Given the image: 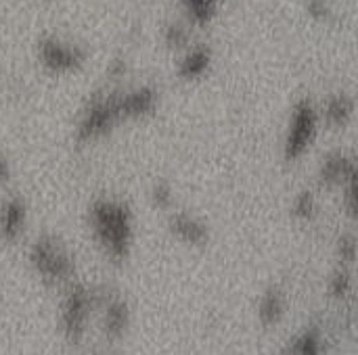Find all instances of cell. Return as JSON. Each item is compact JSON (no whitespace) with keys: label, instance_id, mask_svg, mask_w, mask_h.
<instances>
[{"label":"cell","instance_id":"10","mask_svg":"<svg viewBox=\"0 0 358 355\" xmlns=\"http://www.w3.org/2000/svg\"><path fill=\"white\" fill-rule=\"evenodd\" d=\"M283 314V299L277 293H268L262 303H260V318L264 324H273L281 318Z\"/></svg>","mask_w":358,"mask_h":355},{"label":"cell","instance_id":"16","mask_svg":"<svg viewBox=\"0 0 358 355\" xmlns=\"http://www.w3.org/2000/svg\"><path fill=\"white\" fill-rule=\"evenodd\" d=\"M187 6L191 8V13L197 17V19H208L210 17V13H212V8H214V4H212V0H187Z\"/></svg>","mask_w":358,"mask_h":355},{"label":"cell","instance_id":"2","mask_svg":"<svg viewBox=\"0 0 358 355\" xmlns=\"http://www.w3.org/2000/svg\"><path fill=\"white\" fill-rule=\"evenodd\" d=\"M317 130H319V115L315 111V107L310 103H302L296 107L292 121H289V130L285 136V159L287 161H298L306 155V151L313 146L315 138H317Z\"/></svg>","mask_w":358,"mask_h":355},{"label":"cell","instance_id":"1","mask_svg":"<svg viewBox=\"0 0 358 355\" xmlns=\"http://www.w3.org/2000/svg\"><path fill=\"white\" fill-rule=\"evenodd\" d=\"M90 226L96 241L113 255L124 257L132 243V213L113 199H101L90 207Z\"/></svg>","mask_w":358,"mask_h":355},{"label":"cell","instance_id":"6","mask_svg":"<svg viewBox=\"0 0 358 355\" xmlns=\"http://www.w3.org/2000/svg\"><path fill=\"white\" fill-rule=\"evenodd\" d=\"M27 222V209L25 203L19 197H10L0 205V236L8 243L17 241Z\"/></svg>","mask_w":358,"mask_h":355},{"label":"cell","instance_id":"7","mask_svg":"<svg viewBox=\"0 0 358 355\" xmlns=\"http://www.w3.org/2000/svg\"><path fill=\"white\" fill-rule=\"evenodd\" d=\"M170 230L176 234V239H180L182 243L189 245H201L208 239V228L201 220H197L191 213L185 211H176L170 218Z\"/></svg>","mask_w":358,"mask_h":355},{"label":"cell","instance_id":"11","mask_svg":"<svg viewBox=\"0 0 358 355\" xmlns=\"http://www.w3.org/2000/svg\"><path fill=\"white\" fill-rule=\"evenodd\" d=\"M208 61H210V56H208L206 50H193V52L185 59V63H182V75L191 77V75L203 73L206 67H208Z\"/></svg>","mask_w":358,"mask_h":355},{"label":"cell","instance_id":"12","mask_svg":"<svg viewBox=\"0 0 358 355\" xmlns=\"http://www.w3.org/2000/svg\"><path fill=\"white\" fill-rule=\"evenodd\" d=\"M315 211H317V201H315V195L313 192H300L298 197H296V201H294V213L298 216V218H304V220H308V218H313L315 216Z\"/></svg>","mask_w":358,"mask_h":355},{"label":"cell","instance_id":"3","mask_svg":"<svg viewBox=\"0 0 358 355\" xmlns=\"http://www.w3.org/2000/svg\"><path fill=\"white\" fill-rule=\"evenodd\" d=\"M29 262L44 280H65L71 274V259L52 236H42L29 251Z\"/></svg>","mask_w":358,"mask_h":355},{"label":"cell","instance_id":"4","mask_svg":"<svg viewBox=\"0 0 358 355\" xmlns=\"http://www.w3.org/2000/svg\"><path fill=\"white\" fill-rule=\"evenodd\" d=\"M90 293L82 287H76L67 293L65 301H63V310H61V324L65 335L71 341H78L84 335V326L88 320V312H90Z\"/></svg>","mask_w":358,"mask_h":355},{"label":"cell","instance_id":"14","mask_svg":"<svg viewBox=\"0 0 358 355\" xmlns=\"http://www.w3.org/2000/svg\"><path fill=\"white\" fill-rule=\"evenodd\" d=\"M294 355H321V343L315 335H304L296 347H294Z\"/></svg>","mask_w":358,"mask_h":355},{"label":"cell","instance_id":"17","mask_svg":"<svg viewBox=\"0 0 358 355\" xmlns=\"http://www.w3.org/2000/svg\"><path fill=\"white\" fill-rule=\"evenodd\" d=\"M8 178H10V165H8L6 157L0 155V184L8 182Z\"/></svg>","mask_w":358,"mask_h":355},{"label":"cell","instance_id":"9","mask_svg":"<svg viewBox=\"0 0 358 355\" xmlns=\"http://www.w3.org/2000/svg\"><path fill=\"white\" fill-rule=\"evenodd\" d=\"M352 115V103L346 96H338L327 107V117L336 126H346Z\"/></svg>","mask_w":358,"mask_h":355},{"label":"cell","instance_id":"8","mask_svg":"<svg viewBox=\"0 0 358 355\" xmlns=\"http://www.w3.org/2000/svg\"><path fill=\"white\" fill-rule=\"evenodd\" d=\"M42 59L48 67L57 69V71H67L71 67H76V63L80 61L78 52L61 42H44L42 44Z\"/></svg>","mask_w":358,"mask_h":355},{"label":"cell","instance_id":"15","mask_svg":"<svg viewBox=\"0 0 358 355\" xmlns=\"http://www.w3.org/2000/svg\"><path fill=\"white\" fill-rule=\"evenodd\" d=\"M151 197H153V201H155L157 207H170V203H172V188H170V184L157 182V184L153 186Z\"/></svg>","mask_w":358,"mask_h":355},{"label":"cell","instance_id":"13","mask_svg":"<svg viewBox=\"0 0 358 355\" xmlns=\"http://www.w3.org/2000/svg\"><path fill=\"white\" fill-rule=\"evenodd\" d=\"M126 326V310L115 303L107 310V333L111 335H120Z\"/></svg>","mask_w":358,"mask_h":355},{"label":"cell","instance_id":"5","mask_svg":"<svg viewBox=\"0 0 358 355\" xmlns=\"http://www.w3.org/2000/svg\"><path fill=\"white\" fill-rule=\"evenodd\" d=\"M321 184L329 188H344L348 182L357 180V163L352 157H346L344 153L329 155L319 169Z\"/></svg>","mask_w":358,"mask_h":355}]
</instances>
